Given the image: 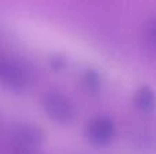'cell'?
Instances as JSON below:
<instances>
[{
    "mask_svg": "<svg viewBox=\"0 0 156 154\" xmlns=\"http://www.w3.org/2000/svg\"><path fill=\"white\" fill-rule=\"evenodd\" d=\"M44 141L43 128L29 122L14 124L8 134V145L12 154H38Z\"/></svg>",
    "mask_w": 156,
    "mask_h": 154,
    "instance_id": "1",
    "label": "cell"
},
{
    "mask_svg": "<svg viewBox=\"0 0 156 154\" xmlns=\"http://www.w3.org/2000/svg\"><path fill=\"white\" fill-rule=\"evenodd\" d=\"M43 109L49 119L59 124H70L76 119V106L70 98L58 92H49L43 97Z\"/></svg>",
    "mask_w": 156,
    "mask_h": 154,
    "instance_id": "2",
    "label": "cell"
},
{
    "mask_svg": "<svg viewBox=\"0 0 156 154\" xmlns=\"http://www.w3.org/2000/svg\"><path fill=\"white\" fill-rule=\"evenodd\" d=\"M29 74L26 68L14 59H7L0 55V83L7 89L19 92L26 87Z\"/></svg>",
    "mask_w": 156,
    "mask_h": 154,
    "instance_id": "3",
    "label": "cell"
},
{
    "mask_svg": "<svg viewBox=\"0 0 156 154\" xmlns=\"http://www.w3.org/2000/svg\"><path fill=\"white\" fill-rule=\"evenodd\" d=\"M85 136L94 147H104L115 136V124L108 116H96L89 120L85 128Z\"/></svg>",
    "mask_w": 156,
    "mask_h": 154,
    "instance_id": "4",
    "label": "cell"
},
{
    "mask_svg": "<svg viewBox=\"0 0 156 154\" xmlns=\"http://www.w3.org/2000/svg\"><path fill=\"white\" fill-rule=\"evenodd\" d=\"M133 102H134L136 108L140 109L141 112L149 113L156 108V94L152 90V87H149L148 85H144L136 90L134 95H133Z\"/></svg>",
    "mask_w": 156,
    "mask_h": 154,
    "instance_id": "5",
    "label": "cell"
},
{
    "mask_svg": "<svg viewBox=\"0 0 156 154\" xmlns=\"http://www.w3.org/2000/svg\"><path fill=\"white\" fill-rule=\"evenodd\" d=\"M83 82L90 92H97L101 87V76L94 68H86L83 72Z\"/></svg>",
    "mask_w": 156,
    "mask_h": 154,
    "instance_id": "6",
    "label": "cell"
},
{
    "mask_svg": "<svg viewBox=\"0 0 156 154\" xmlns=\"http://www.w3.org/2000/svg\"><path fill=\"white\" fill-rule=\"evenodd\" d=\"M144 40L149 48L156 51V19L147 23L144 29Z\"/></svg>",
    "mask_w": 156,
    "mask_h": 154,
    "instance_id": "7",
    "label": "cell"
},
{
    "mask_svg": "<svg viewBox=\"0 0 156 154\" xmlns=\"http://www.w3.org/2000/svg\"><path fill=\"white\" fill-rule=\"evenodd\" d=\"M49 63H51V65L55 70H62V68H65L67 65V59L63 55H54L51 57V60H49Z\"/></svg>",
    "mask_w": 156,
    "mask_h": 154,
    "instance_id": "8",
    "label": "cell"
}]
</instances>
